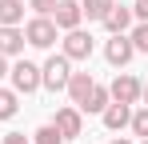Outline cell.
<instances>
[{
    "mask_svg": "<svg viewBox=\"0 0 148 144\" xmlns=\"http://www.w3.org/2000/svg\"><path fill=\"white\" fill-rule=\"evenodd\" d=\"M140 100H144V104H148V84H144V88H140Z\"/></svg>",
    "mask_w": 148,
    "mask_h": 144,
    "instance_id": "cell-24",
    "label": "cell"
},
{
    "mask_svg": "<svg viewBox=\"0 0 148 144\" xmlns=\"http://www.w3.org/2000/svg\"><path fill=\"white\" fill-rule=\"evenodd\" d=\"M132 56H136V48H132V40H128V32L112 36V40L104 44V60H108L112 68H124V64H128Z\"/></svg>",
    "mask_w": 148,
    "mask_h": 144,
    "instance_id": "cell-7",
    "label": "cell"
},
{
    "mask_svg": "<svg viewBox=\"0 0 148 144\" xmlns=\"http://www.w3.org/2000/svg\"><path fill=\"white\" fill-rule=\"evenodd\" d=\"M100 120H104V128H108V132H120V128H128V120H132V104L108 100V108L100 112Z\"/></svg>",
    "mask_w": 148,
    "mask_h": 144,
    "instance_id": "cell-9",
    "label": "cell"
},
{
    "mask_svg": "<svg viewBox=\"0 0 148 144\" xmlns=\"http://www.w3.org/2000/svg\"><path fill=\"white\" fill-rule=\"evenodd\" d=\"M24 20V4L20 0H0V28H20Z\"/></svg>",
    "mask_w": 148,
    "mask_h": 144,
    "instance_id": "cell-14",
    "label": "cell"
},
{
    "mask_svg": "<svg viewBox=\"0 0 148 144\" xmlns=\"http://www.w3.org/2000/svg\"><path fill=\"white\" fill-rule=\"evenodd\" d=\"M52 124H56V132H60L64 140H76V136L84 132V116H80V108H76V104H68V108H60Z\"/></svg>",
    "mask_w": 148,
    "mask_h": 144,
    "instance_id": "cell-8",
    "label": "cell"
},
{
    "mask_svg": "<svg viewBox=\"0 0 148 144\" xmlns=\"http://www.w3.org/2000/svg\"><path fill=\"white\" fill-rule=\"evenodd\" d=\"M24 44V28H0V56H20Z\"/></svg>",
    "mask_w": 148,
    "mask_h": 144,
    "instance_id": "cell-11",
    "label": "cell"
},
{
    "mask_svg": "<svg viewBox=\"0 0 148 144\" xmlns=\"http://www.w3.org/2000/svg\"><path fill=\"white\" fill-rule=\"evenodd\" d=\"M16 108H20V96L12 92V88H0V120H12Z\"/></svg>",
    "mask_w": 148,
    "mask_h": 144,
    "instance_id": "cell-16",
    "label": "cell"
},
{
    "mask_svg": "<svg viewBox=\"0 0 148 144\" xmlns=\"http://www.w3.org/2000/svg\"><path fill=\"white\" fill-rule=\"evenodd\" d=\"M128 40H132L136 52H148V24H136V28L128 32Z\"/></svg>",
    "mask_w": 148,
    "mask_h": 144,
    "instance_id": "cell-19",
    "label": "cell"
},
{
    "mask_svg": "<svg viewBox=\"0 0 148 144\" xmlns=\"http://www.w3.org/2000/svg\"><path fill=\"white\" fill-rule=\"evenodd\" d=\"M28 8H32L36 16H52V8H56V0H28Z\"/></svg>",
    "mask_w": 148,
    "mask_h": 144,
    "instance_id": "cell-20",
    "label": "cell"
},
{
    "mask_svg": "<svg viewBox=\"0 0 148 144\" xmlns=\"http://www.w3.org/2000/svg\"><path fill=\"white\" fill-rule=\"evenodd\" d=\"M100 24H104L112 36H120V32L132 28V8H128V4H112V8H108V16H104Z\"/></svg>",
    "mask_w": 148,
    "mask_h": 144,
    "instance_id": "cell-10",
    "label": "cell"
},
{
    "mask_svg": "<svg viewBox=\"0 0 148 144\" xmlns=\"http://www.w3.org/2000/svg\"><path fill=\"white\" fill-rule=\"evenodd\" d=\"M140 144H148V140H140Z\"/></svg>",
    "mask_w": 148,
    "mask_h": 144,
    "instance_id": "cell-26",
    "label": "cell"
},
{
    "mask_svg": "<svg viewBox=\"0 0 148 144\" xmlns=\"http://www.w3.org/2000/svg\"><path fill=\"white\" fill-rule=\"evenodd\" d=\"M0 144H32V140H28L24 132H8V136H4V140H0Z\"/></svg>",
    "mask_w": 148,
    "mask_h": 144,
    "instance_id": "cell-22",
    "label": "cell"
},
{
    "mask_svg": "<svg viewBox=\"0 0 148 144\" xmlns=\"http://www.w3.org/2000/svg\"><path fill=\"white\" fill-rule=\"evenodd\" d=\"M56 36H60V28L52 24V16H32V20L24 24V40L32 48H52Z\"/></svg>",
    "mask_w": 148,
    "mask_h": 144,
    "instance_id": "cell-3",
    "label": "cell"
},
{
    "mask_svg": "<svg viewBox=\"0 0 148 144\" xmlns=\"http://www.w3.org/2000/svg\"><path fill=\"white\" fill-rule=\"evenodd\" d=\"M112 4H116V0H84V4H80V12H84L88 20H104Z\"/></svg>",
    "mask_w": 148,
    "mask_h": 144,
    "instance_id": "cell-15",
    "label": "cell"
},
{
    "mask_svg": "<svg viewBox=\"0 0 148 144\" xmlns=\"http://www.w3.org/2000/svg\"><path fill=\"white\" fill-rule=\"evenodd\" d=\"M108 100H112V96H108V88H104V84H92V92L84 96L76 108H80V112H96V116H100V112L108 108Z\"/></svg>",
    "mask_w": 148,
    "mask_h": 144,
    "instance_id": "cell-13",
    "label": "cell"
},
{
    "mask_svg": "<svg viewBox=\"0 0 148 144\" xmlns=\"http://www.w3.org/2000/svg\"><path fill=\"white\" fill-rule=\"evenodd\" d=\"M128 124H132V132H136L140 140H148V104L140 108V112H132V120H128Z\"/></svg>",
    "mask_w": 148,
    "mask_h": 144,
    "instance_id": "cell-18",
    "label": "cell"
},
{
    "mask_svg": "<svg viewBox=\"0 0 148 144\" xmlns=\"http://www.w3.org/2000/svg\"><path fill=\"white\" fill-rule=\"evenodd\" d=\"M132 20H136V24H148V0H136V4H132Z\"/></svg>",
    "mask_w": 148,
    "mask_h": 144,
    "instance_id": "cell-21",
    "label": "cell"
},
{
    "mask_svg": "<svg viewBox=\"0 0 148 144\" xmlns=\"http://www.w3.org/2000/svg\"><path fill=\"white\" fill-rule=\"evenodd\" d=\"M80 20H84L80 0H56V8H52V24H56L60 32H72V28H80Z\"/></svg>",
    "mask_w": 148,
    "mask_h": 144,
    "instance_id": "cell-5",
    "label": "cell"
},
{
    "mask_svg": "<svg viewBox=\"0 0 148 144\" xmlns=\"http://www.w3.org/2000/svg\"><path fill=\"white\" fill-rule=\"evenodd\" d=\"M112 144H132V140H124V136H116V140H112Z\"/></svg>",
    "mask_w": 148,
    "mask_h": 144,
    "instance_id": "cell-25",
    "label": "cell"
},
{
    "mask_svg": "<svg viewBox=\"0 0 148 144\" xmlns=\"http://www.w3.org/2000/svg\"><path fill=\"white\" fill-rule=\"evenodd\" d=\"M8 76H12V92L16 96H32L36 88H40V64H32V60L8 64Z\"/></svg>",
    "mask_w": 148,
    "mask_h": 144,
    "instance_id": "cell-2",
    "label": "cell"
},
{
    "mask_svg": "<svg viewBox=\"0 0 148 144\" xmlns=\"http://www.w3.org/2000/svg\"><path fill=\"white\" fill-rule=\"evenodd\" d=\"M92 84H96V80H92V72H72V76H68V88H64V92L72 96V104H80L84 96L92 92Z\"/></svg>",
    "mask_w": 148,
    "mask_h": 144,
    "instance_id": "cell-12",
    "label": "cell"
},
{
    "mask_svg": "<svg viewBox=\"0 0 148 144\" xmlns=\"http://www.w3.org/2000/svg\"><path fill=\"white\" fill-rule=\"evenodd\" d=\"M32 136H36V144H64V136L56 132V124H44V128H36Z\"/></svg>",
    "mask_w": 148,
    "mask_h": 144,
    "instance_id": "cell-17",
    "label": "cell"
},
{
    "mask_svg": "<svg viewBox=\"0 0 148 144\" xmlns=\"http://www.w3.org/2000/svg\"><path fill=\"white\" fill-rule=\"evenodd\" d=\"M8 76V56H0V80Z\"/></svg>",
    "mask_w": 148,
    "mask_h": 144,
    "instance_id": "cell-23",
    "label": "cell"
},
{
    "mask_svg": "<svg viewBox=\"0 0 148 144\" xmlns=\"http://www.w3.org/2000/svg\"><path fill=\"white\" fill-rule=\"evenodd\" d=\"M140 88H144V84H140L132 72H116L112 84H108V96L120 100V104H136V100H140Z\"/></svg>",
    "mask_w": 148,
    "mask_h": 144,
    "instance_id": "cell-4",
    "label": "cell"
},
{
    "mask_svg": "<svg viewBox=\"0 0 148 144\" xmlns=\"http://www.w3.org/2000/svg\"><path fill=\"white\" fill-rule=\"evenodd\" d=\"M68 76H72V60L60 52V56H48L44 64H40V84L52 88V92H64L68 88Z\"/></svg>",
    "mask_w": 148,
    "mask_h": 144,
    "instance_id": "cell-1",
    "label": "cell"
},
{
    "mask_svg": "<svg viewBox=\"0 0 148 144\" xmlns=\"http://www.w3.org/2000/svg\"><path fill=\"white\" fill-rule=\"evenodd\" d=\"M64 56L68 60H88L92 56V32H84V28L64 32Z\"/></svg>",
    "mask_w": 148,
    "mask_h": 144,
    "instance_id": "cell-6",
    "label": "cell"
}]
</instances>
